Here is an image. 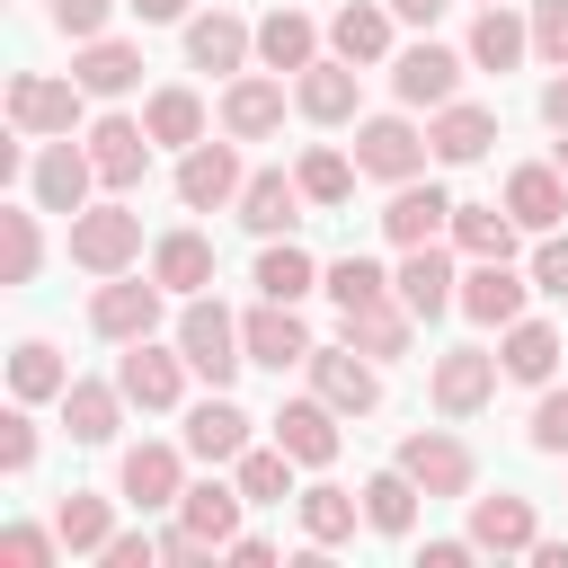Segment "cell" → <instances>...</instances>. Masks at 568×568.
<instances>
[{
	"mask_svg": "<svg viewBox=\"0 0 568 568\" xmlns=\"http://www.w3.org/2000/svg\"><path fill=\"white\" fill-rule=\"evenodd\" d=\"M240 222H248L257 240L293 231V222H302V178H284V169H257V178L240 186Z\"/></svg>",
	"mask_w": 568,
	"mask_h": 568,
	"instance_id": "19",
	"label": "cell"
},
{
	"mask_svg": "<svg viewBox=\"0 0 568 568\" xmlns=\"http://www.w3.org/2000/svg\"><path fill=\"white\" fill-rule=\"evenodd\" d=\"M222 124H231L240 142L275 133V124H284V80H231V98H222Z\"/></svg>",
	"mask_w": 568,
	"mask_h": 568,
	"instance_id": "33",
	"label": "cell"
},
{
	"mask_svg": "<svg viewBox=\"0 0 568 568\" xmlns=\"http://www.w3.org/2000/svg\"><path fill=\"white\" fill-rule=\"evenodd\" d=\"M0 462H9V470H27V462H36V417H27V408H9V417H0Z\"/></svg>",
	"mask_w": 568,
	"mask_h": 568,
	"instance_id": "52",
	"label": "cell"
},
{
	"mask_svg": "<svg viewBox=\"0 0 568 568\" xmlns=\"http://www.w3.org/2000/svg\"><path fill=\"white\" fill-rule=\"evenodd\" d=\"M408 320H417V311L390 302V293H382V302H355V311H346V346H364L373 364H390V355H408Z\"/></svg>",
	"mask_w": 568,
	"mask_h": 568,
	"instance_id": "21",
	"label": "cell"
},
{
	"mask_svg": "<svg viewBox=\"0 0 568 568\" xmlns=\"http://www.w3.org/2000/svg\"><path fill=\"white\" fill-rule=\"evenodd\" d=\"M89 328L98 337H115V346H133V337H151L160 328V275L151 284H98V302H89Z\"/></svg>",
	"mask_w": 568,
	"mask_h": 568,
	"instance_id": "8",
	"label": "cell"
},
{
	"mask_svg": "<svg viewBox=\"0 0 568 568\" xmlns=\"http://www.w3.org/2000/svg\"><path fill=\"white\" fill-rule=\"evenodd\" d=\"M142 124H151V142H204V98L195 89H160Z\"/></svg>",
	"mask_w": 568,
	"mask_h": 568,
	"instance_id": "41",
	"label": "cell"
},
{
	"mask_svg": "<svg viewBox=\"0 0 568 568\" xmlns=\"http://www.w3.org/2000/svg\"><path fill=\"white\" fill-rule=\"evenodd\" d=\"M506 213H515L524 231H559V213H568V169H515V178H506Z\"/></svg>",
	"mask_w": 568,
	"mask_h": 568,
	"instance_id": "20",
	"label": "cell"
},
{
	"mask_svg": "<svg viewBox=\"0 0 568 568\" xmlns=\"http://www.w3.org/2000/svg\"><path fill=\"white\" fill-rule=\"evenodd\" d=\"M524 44H532V27H524L506 0H488V9H479V27H470V62H479V71H515V62H524Z\"/></svg>",
	"mask_w": 568,
	"mask_h": 568,
	"instance_id": "28",
	"label": "cell"
},
{
	"mask_svg": "<svg viewBox=\"0 0 568 568\" xmlns=\"http://www.w3.org/2000/svg\"><path fill=\"white\" fill-rule=\"evenodd\" d=\"M559 169H568V133H559Z\"/></svg>",
	"mask_w": 568,
	"mask_h": 568,
	"instance_id": "60",
	"label": "cell"
},
{
	"mask_svg": "<svg viewBox=\"0 0 568 568\" xmlns=\"http://www.w3.org/2000/svg\"><path fill=\"white\" fill-rule=\"evenodd\" d=\"M71 80H80L89 98H124V89L142 80V53H133V44H115V36H89V44H80V62H71Z\"/></svg>",
	"mask_w": 568,
	"mask_h": 568,
	"instance_id": "24",
	"label": "cell"
},
{
	"mask_svg": "<svg viewBox=\"0 0 568 568\" xmlns=\"http://www.w3.org/2000/svg\"><path fill=\"white\" fill-rule=\"evenodd\" d=\"M302 195L311 204H346V186H355V169H346V151H302Z\"/></svg>",
	"mask_w": 568,
	"mask_h": 568,
	"instance_id": "45",
	"label": "cell"
},
{
	"mask_svg": "<svg viewBox=\"0 0 568 568\" xmlns=\"http://www.w3.org/2000/svg\"><path fill=\"white\" fill-rule=\"evenodd\" d=\"M311 390H320L337 417L382 408V373H373V355H364V346H311Z\"/></svg>",
	"mask_w": 568,
	"mask_h": 568,
	"instance_id": "3",
	"label": "cell"
},
{
	"mask_svg": "<svg viewBox=\"0 0 568 568\" xmlns=\"http://www.w3.org/2000/svg\"><path fill=\"white\" fill-rule=\"evenodd\" d=\"M524 275L506 266V257H479L470 275H462V320H479V328H515L524 320Z\"/></svg>",
	"mask_w": 568,
	"mask_h": 568,
	"instance_id": "7",
	"label": "cell"
},
{
	"mask_svg": "<svg viewBox=\"0 0 568 568\" xmlns=\"http://www.w3.org/2000/svg\"><path fill=\"white\" fill-rule=\"evenodd\" d=\"M488 390H497V355H479V346H453V355L435 364V408H444V417H470V408H488Z\"/></svg>",
	"mask_w": 568,
	"mask_h": 568,
	"instance_id": "18",
	"label": "cell"
},
{
	"mask_svg": "<svg viewBox=\"0 0 568 568\" xmlns=\"http://www.w3.org/2000/svg\"><path fill=\"white\" fill-rule=\"evenodd\" d=\"M426 151H435V142H426L408 115H373V124L355 133V169H364V178H390V186H399V178H417V169H426Z\"/></svg>",
	"mask_w": 568,
	"mask_h": 568,
	"instance_id": "5",
	"label": "cell"
},
{
	"mask_svg": "<svg viewBox=\"0 0 568 568\" xmlns=\"http://www.w3.org/2000/svg\"><path fill=\"white\" fill-rule=\"evenodd\" d=\"M178 355H186V364H195L213 390H231V373L248 364V346H240V320H231L222 302H204V293L178 311Z\"/></svg>",
	"mask_w": 568,
	"mask_h": 568,
	"instance_id": "1",
	"label": "cell"
},
{
	"mask_svg": "<svg viewBox=\"0 0 568 568\" xmlns=\"http://www.w3.org/2000/svg\"><path fill=\"white\" fill-rule=\"evenodd\" d=\"M53 532H62V550H106V541H115V515H106V497L71 488V497L53 506Z\"/></svg>",
	"mask_w": 568,
	"mask_h": 568,
	"instance_id": "38",
	"label": "cell"
},
{
	"mask_svg": "<svg viewBox=\"0 0 568 568\" xmlns=\"http://www.w3.org/2000/svg\"><path fill=\"white\" fill-rule=\"evenodd\" d=\"M390 89H399V106H453V89H462V53H444V44H408V53L390 62Z\"/></svg>",
	"mask_w": 568,
	"mask_h": 568,
	"instance_id": "10",
	"label": "cell"
},
{
	"mask_svg": "<svg viewBox=\"0 0 568 568\" xmlns=\"http://www.w3.org/2000/svg\"><path fill=\"white\" fill-rule=\"evenodd\" d=\"M293 506H302V532H311V541H320V550H328V541H346V532H355V497H346V488H302V497H293Z\"/></svg>",
	"mask_w": 568,
	"mask_h": 568,
	"instance_id": "44",
	"label": "cell"
},
{
	"mask_svg": "<svg viewBox=\"0 0 568 568\" xmlns=\"http://www.w3.org/2000/svg\"><path fill=\"white\" fill-rule=\"evenodd\" d=\"M532 53L568 71V0H532Z\"/></svg>",
	"mask_w": 568,
	"mask_h": 568,
	"instance_id": "48",
	"label": "cell"
},
{
	"mask_svg": "<svg viewBox=\"0 0 568 568\" xmlns=\"http://www.w3.org/2000/svg\"><path fill=\"white\" fill-rule=\"evenodd\" d=\"M115 417H124V382H115V390H106V382H71V390H62V426H71V444H106Z\"/></svg>",
	"mask_w": 568,
	"mask_h": 568,
	"instance_id": "30",
	"label": "cell"
},
{
	"mask_svg": "<svg viewBox=\"0 0 568 568\" xmlns=\"http://www.w3.org/2000/svg\"><path fill=\"white\" fill-rule=\"evenodd\" d=\"M390 284H399V302H408L417 320H435V311H462V275H453V257H444L435 240H426V248H408Z\"/></svg>",
	"mask_w": 568,
	"mask_h": 568,
	"instance_id": "12",
	"label": "cell"
},
{
	"mask_svg": "<svg viewBox=\"0 0 568 568\" xmlns=\"http://www.w3.org/2000/svg\"><path fill=\"white\" fill-rule=\"evenodd\" d=\"M106 9H115V0H53V27H62V36H80V44H89V36H98V27H106Z\"/></svg>",
	"mask_w": 568,
	"mask_h": 568,
	"instance_id": "53",
	"label": "cell"
},
{
	"mask_svg": "<svg viewBox=\"0 0 568 568\" xmlns=\"http://www.w3.org/2000/svg\"><path fill=\"white\" fill-rule=\"evenodd\" d=\"M240 506H248V497H240V479H231V488H222V479H204V488H186V497H178V524H186L195 541L231 550V532H240Z\"/></svg>",
	"mask_w": 568,
	"mask_h": 568,
	"instance_id": "22",
	"label": "cell"
},
{
	"mask_svg": "<svg viewBox=\"0 0 568 568\" xmlns=\"http://www.w3.org/2000/svg\"><path fill=\"white\" fill-rule=\"evenodd\" d=\"M444 222H453V195H444V186H408V178H399V195L382 204V240H399V248H426Z\"/></svg>",
	"mask_w": 568,
	"mask_h": 568,
	"instance_id": "16",
	"label": "cell"
},
{
	"mask_svg": "<svg viewBox=\"0 0 568 568\" xmlns=\"http://www.w3.org/2000/svg\"><path fill=\"white\" fill-rule=\"evenodd\" d=\"M328 44H337V62H382L390 53V0H346Z\"/></svg>",
	"mask_w": 568,
	"mask_h": 568,
	"instance_id": "23",
	"label": "cell"
},
{
	"mask_svg": "<svg viewBox=\"0 0 568 568\" xmlns=\"http://www.w3.org/2000/svg\"><path fill=\"white\" fill-rule=\"evenodd\" d=\"M71 257H80L89 275H124V266L142 257V213H124V204L71 213Z\"/></svg>",
	"mask_w": 568,
	"mask_h": 568,
	"instance_id": "2",
	"label": "cell"
},
{
	"mask_svg": "<svg viewBox=\"0 0 568 568\" xmlns=\"http://www.w3.org/2000/svg\"><path fill=\"white\" fill-rule=\"evenodd\" d=\"M186 453H195V462H240V453H248V417L213 390V399L186 417Z\"/></svg>",
	"mask_w": 568,
	"mask_h": 568,
	"instance_id": "27",
	"label": "cell"
},
{
	"mask_svg": "<svg viewBox=\"0 0 568 568\" xmlns=\"http://www.w3.org/2000/svg\"><path fill=\"white\" fill-rule=\"evenodd\" d=\"M53 541H62V532H36V524H9V532H0V559H9V568H53Z\"/></svg>",
	"mask_w": 568,
	"mask_h": 568,
	"instance_id": "49",
	"label": "cell"
},
{
	"mask_svg": "<svg viewBox=\"0 0 568 568\" xmlns=\"http://www.w3.org/2000/svg\"><path fill=\"white\" fill-rule=\"evenodd\" d=\"M240 160H231V142H186V160H178V195L195 204V213H213V204H240Z\"/></svg>",
	"mask_w": 568,
	"mask_h": 568,
	"instance_id": "11",
	"label": "cell"
},
{
	"mask_svg": "<svg viewBox=\"0 0 568 568\" xmlns=\"http://www.w3.org/2000/svg\"><path fill=\"white\" fill-rule=\"evenodd\" d=\"M248 44H257V36H248L231 9H213V18H195V27H186V53H195V71H240V62H248Z\"/></svg>",
	"mask_w": 568,
	"mask_h": 568,
	"instance_id": "32",
	"label": "cell"
},
{
	"mask_svg": "<svg viewBox=\"0 0 568 568\" xmlns=\"http://www.w3.org/2000/svg\"><path fill=\"white\" fill-rule=\"evenodd\" d=\"M231 559H240V568H266V559H275V541H257V532H231Z\"/></svg>",
	"mask_w": 568,
	"mask_h": 568,
	"instance_id": "55",
	"label": "cell"
},
{
	"mask_svg": "<svg viewBox=\"0 0 568 568\" xmlns=\"http://www.w3.org/2000/svg\"><path fill=\"white\" fill-rule=\"evenodd\" d=\"M124 9H133V18H151V27H160V18H186V0H124Z\"/></svg>",
	"mask_w": 568,
	"mask_h": 568,
	"instance_id": "59",
	"label": "cell"
},
{
	"mask_svg": "<svg viewBox=\"0 0 568 568\" xmlns=\"http://www.w3.org/2000/svg\"><path fill=\"white\" fill-rule=\"evenodd\" d=\"M399 470H408V479H417L426 497H462L479 462H470V444H462V435L426 426V435H408V444H399Z\"/></svg>",
	"mask_w": 568,
	"mask_h": 568,
	"instance_id": "6",
	"label": "cell"
},
{
	"mask_svg": "<svg viewBox=\"0 0 568 568\" xmlns=\"http://www.w3.org/2000/svg\"><path fill=\"white\" fill-rule=\"evenodd\" d=\"M89 160H98L106 186H142V169H151V124H133V115L89 124Z\"/></svg>",
	"mask_w": 568,
	"mask_h": 568,
	"instance_id": "14",
	"label": "cell"
},
{
	"mask_svg": "<svg viewBox=\"0 0 568 568\" xmlns=\"http://www.w3.org/2000/svg\"><path fill=\"white\" fill-rule=\"evenodd\" d=\"M426 142H435V160L470 169V160H479V151L497 142V115H488V106H462V98H453V106H435V133H426Z\"/></svg>",
	"mask_w": 568,
	"mask_h": 568,
	"instance_id": "26",
	"label": "cell"
},
{
	"mask_svg": "<svg viewBox=\"0 0 568 568\" xmlns=\"http://www.w3.org/2000/svg\"><path fill=\"white\" fill-rule=\"evenodd\" d=\"M0 240H9V284H27L36 275V257H44V240H36V213H0Z\"/></svg>",
	"mask_w": 568,
	"mask_h": 568,
	"instance_id": "47",
	"label": "cell"
},
{
	"mask_svg": "<svg viewBox=\"0 0 568 568\" xmlns=\"http://www.w3.org/2000/svg\"><path fill=\"white\" fill-rule=\"evenodd\" d=\"M151 275H160L169 293H204V284H213V240H204V231H169V240L151 248Z\"/></svg>",
	"mask_w": 568,
	"mask_h": 568,
	"instance_id": "29",
	"label": "cell"
},
{
	"mask_svg": "<svg viewBox=\"0 0 568 568\" xmlns=\"http://www.w3.org/2000/svg\"><path fill=\"white\" fill-rule=\"evenodd\" d=\"M470 550H479V541H426V568H462Z\"/></svg>",
	"mask_w": 568,
	"mask_h": 568,
	"instance_id": "56",
	"label": "cell"
},
{
	"mask_svg": "<svg viewBox=\"0 0 568 568\" xmlns=\"http://www.w3.org/2000/svg\"><path fill=\"white\" fill-rule=\"evenodd\" d=\"M293 106H302L311 124H346V115H355V62H311V71L293 80Z\"/></svg>",
	"mask_w": 568,
	"mask_h": 568,
	"instance_id": "25",
	"label": "cell"
},
{
	"mask_svg": "<svg viewBox=\"0 0 568 568\" xmlns=\"http://www.w3.org/2000/svg\"><path fill=\"white\" fill-rule=\"evenodd\" d=\"M275 444H284L302 470H328V462H337V408H328V399H284V408H275Z\"/></svg>",
	"mask_w": 568,
	"mask_h": 568,
	"instance_id": "13",
	"label": "cell"
},
{
	"mask_svg": "<svg viewBox=\"0 0 568 568\" xmlns=\"http://www.w3.org/2000/svg\"><path fill=\"white\" fill-rule=\"evenodd\" d=\"M390 18H408V27H435V18H444V0H390Z\"/></svg>",
	"mask_w": 568,
	"mask_h": 568,
	"instance_id": "57",
	"label": "cell"
},
{
	"mask_svg": "<svg viewBox=\"0 0 568 568\" xmlns=\"http://www.w3.org/2000/svg\"><path fill=\"white\" fill-rule=\"evenodd\" d=\"M98 559H106V568H151V559H160V541H151V532H115Z\"/></svg>",
	"mask_w": 568,
	"mask_h": 568,
	"instance_id": "54",
	"label": "cell"
},
{
	"mask_svg": "<svg viewBox=\"0 0 568 568\" xmlns=\"http://www.w3.org/2000/svg\"><path fill=\"white\" fill-rule=\"evenodd\" d=\"M497 364H506L515 382H550V373H559V328H550V320H515Z\"/></svg>",
	"mask_w": 568,
	"mask_h": 568,
	"instance_id": "35",
	"label": "cell"
},
{
	"mask_svg": "<svg viewBox=\"0 0 568 568\" xmlns=\"http://www.w3.org/2000/svg\"><path fill=\"white\" fill-rule=\"evenodd\" d=\"M382 293H390V275H382L373 257H337V266H328V302H337V311H355V302H382Z\"/></svg>",
	"mask_w": 568,
	"mask_h": 568,
	"instance_id": "46",
	"label": "cell"
},
{
	"mask_svg": "<svg viewBox=\"0 0 568 568\" xmlns=\"http://www.w3.org/2000/svg\"><path fill=\"white\" fill-rule=\"evenodd\" d=\"M470 541L479 550H532V506L524 497H479L470 506Z\"/></svg>",
	"mask_w": 568,
	"mask_h": 568,
	"instance_id": "37",
	"label": "cell"
},
{
	"mask_svg": "<svg viewBox=\"0 0 568 568\" xmlns=\"http://www.w3.org/2000/svg\"><path fill=\"white\" fill-rule=\"evenodd\" d=\"M124 497H133V506H178V497H186L178 453H169V444H133V453H124Z\"/></svg>",
	"mask_w": 568,
	"mask_h": 568,
	"instance_id": "31",
	"label": "cell"
},
{
	"mask_svg": "<svg viewBox=\"0 0 568 568\" xmlns=\"http://www.w3.org/2000/svg\"><path fill=\"white\" fill-rule=\"evenodd\" d=\"M532 293H559V302H568V240H559V231L532 248Z\"/></svg>",
	"mask_w": 568,
	"mask_h": 568,
	"instance_id": "51",
	"label": "cell"
},
{
	"mask_svg": "<svg viewBox=\"0 0 568 568\" xmlns=\"http://www.w3.org/2000/svg\"><path fill=\"white\" fill-rule=\"evenodd\" d=\"M89 178H98V160H89V151H71V142H44V151H36V169H27V186H36V204H44V213H80Z\"/></svg>",
	"mask_w": 568,
	"mask_h": 568,
	"instance_id": "15",
	"label": "cell"
},
{
	"mask_svg": "<svg viewBox=\"0 0 568 568\" xmlns=\"http://www.w3.org/2000/svg\"><path fill=\"white\" fill-rule=\"evenodd\" d=\"M417 497H426V488H417L408 470H373V479H364V524H373V532H408V524H417Z\"/></svg>",
	"mask_w": 568,
	"mask_h": 568,
	"instance_id": "36",
	"label": "cell"
},
{
	"mask_svg": "<svg viewBox=\"0 0 568 568\" xmlns=\"http://www.w3.org/2000/svg\"><path fill=\"white\" fill-rule=\"evenodd\" d=\"M257 53H266V71H311V62H320V36H311L302 9H275V18L257 27Z\"/></svg>",
	"mask_w": 568,
	"mask_h": 568,
	"instance_id": "34",
	"label": "cell"
},
{
	"mask_svg": "<svg viewBox=\"0 0 568 568\" xmlns=\"http://www.w3.org/2000/svg\"><path fill=\"white\" fill-rule=\"evenodd\" d=\"M240 497L248 506H284L293 497V453L275 444V453H240Z\"/></svg>",
	"mask_w": 568,
	"mask_h": 568,
	"instance_id": "43",
	"label": "cell"
},
{
	"mask_svg": "<svg viewBox=\"0 0 568 568\" xmlns=\"http://www.w3.org/2000/svg\"><path fill=\"white\" fill-rule=\"evenodd\" d=\"M9 382H18V399H62V390H71V373H62V355H53L44 337H27V346L9 355Z\"/></svg>",
	"mask_w": 568,
	"mask_h": 568,
	"instance_id": "40",
	"label": "cell"
},
{
	"mask_svg": "<svg viewBox=\"0 0 568 568\" xmlns=\"http://www.w3.org/2000/svg\"><path fill=\"white\" fill-rule=\"evenodd\" d=\"M453 240H462L470 257H515V213H497V204H453Z\"/></svg>",
	"mask_w": 568,
	"mask_h": 568,
	"instance_id": "39",
	"label": "cell"
},
{
	"mask_svg": "<svg viewBox=\"0 0 568 568\" xmlns=\"http://www.w3.org/2000/svg\"><path fill=\"white\" fill-rule=\"evenodd\" d=\"M311 284H320V266H311V257H302V248H293V240H284V248H266V257H257V293H266V302H302V293H311Z\"/></svg>",
	"mask_w": 568,
	"mask_h": 568,
	"instance_id": "42",
	"label": "cell"
},
{
	"mask_svg": "<svg viewBox=\"0 0 568 568\" xmlns=\"http://www.w3.org/2000/svg\"><path fill=\"white\" fill-rule=\"evenodd\" d=\"M240 346H248V364H266V373L311 364V328L293 320V302H257V311L240 320Z\"/></svg>",
	"mask_w": 568,
	"mask_h": 568,
	"instance_id": "9",
	"label": "cell"
},
{
	"mask_svg": "<svg viewBox=\"0 0 568 568\" xmlns=\"http://www.w3.org/2000/svg\"><path fill=\"white\" fill-rule=\"evenodd\" d=\"M186 373H195L186 355H160L151 337H133V355H124V373H115V382H124V399H133V408H178V382H186Z\"/></svg>",
	"mask_w": 568,
	"mask_h": 568,
	"instance_id": "17",
	"label": "cell"
},
{
	"mask_svg": "<svg viewBox=\"0 0 568 568\" xmlns=\"http://www.w3.org/2000/svg\"><path fill=\"white\" fill-rule=\"evenodd\" d=\"M80 80H44V71H18L9 80V124L18 133H71L80 124Z\"/></svg>",
	"mask_w": 568,
	"mask_h": 568,
	"instance_id": "4",
	"label": "cell"
},
{
	"mask_svg": "<svg viewBox=\"0 0 568 568\" xmlns=\"http://www.w3.org/2000/svg\"><path fill=\"white\" fill-rule=\"evenodd\" d=\"M532 453H568V390H541V408H532Z\"/></svg>",
	"mask_w": 568,
	"mask_h": 568,
	"instance_id": "50",
	"label": "cell"
},
{
	"mask_svg": "<svg viewBox=\"0 0 568 568\" xmlns=\"http://www.w3.org/2000/svg\"><path fill=\"white\" fill-rule=\"evenodd\" d=\"M541 115H550V124H559V133H568V71H559V80H550V89H541Z\"/></svg>",
	"mask_w": 568,
	"mask_h": 568,
	"instance_id": "58",
	"label": "cell"
}]
</instances>
